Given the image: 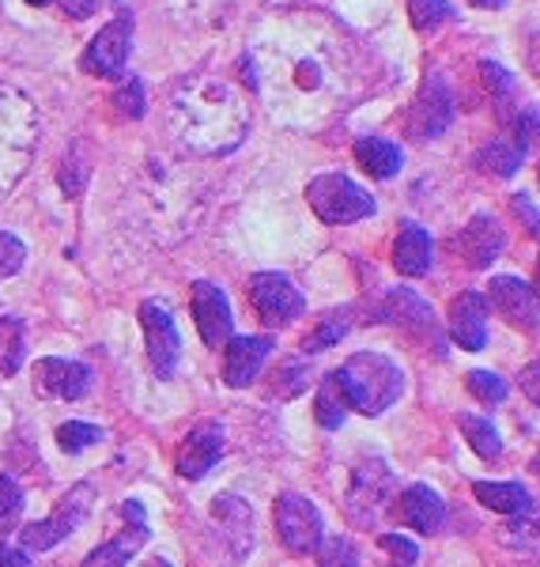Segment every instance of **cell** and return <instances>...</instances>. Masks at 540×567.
Segmentation results:
<instances>
[{"mask_svg":"<svg viewBox=\"0 0 540 567\" xmlns=\"http://www.w3.org/2000/svg\"><path fill=\"white\" fill-rule=\"evenodd\" d=\"M344 401L363 416L386 413L393 401L405 393V374L382 352H355L341 371H333Z\"/></svg>","mask_w":540,"mask_h":567,"instance_id":"1","label":"cell"},{"mask_svg":"<svg viewBox=\"0 0 540 567\" xmlns=\"http://www.w3.org/2000/svg\"><path fill=\"white\" fill-rule=\"evenodd\" d=\"M307 200L322 224H355L374 213V197L347 175H318L307 186Z\"/></svg>","mask_w":540,"mask_h":567,"instance_id":"2","label":"cell"},{"mask_svg":"<svg viewBox=\"0 0 540 567\" xmlns=\"http://www.w3.org/2000/svg\"><path fill=\"white\" fill-rule=\"evenodd\" d=\"M397 492V477L382 458H367L355 465L352 488H347V515L355 526H374L386 511V503Z\"/></svg>","mask_w":540,"mask_h":567,"instance_id":"3","label":"cell"},{"mask_svg":"<svg viewBox=\"0 0 540 567\" xmlns=\"http://www.w3.org/2000/svg\"><path fill=\"white\" fill-rule=\"evenodd\" d=\"M91 503H95V492H91V484H80V488H72L69 496L61 499L58 507H53L50 518H42V523H34V526H23V548H27V553H50L53 545H61L72 534V529L84 523Z\"/></svg>","mask_w":540,"mask_h":567,"instance_id":"4","label":"cell"},{"mask_svg":"<svg viewBox=\"0 0 540 567\" xmlns=\"http://www.w3.org/2000/svg\"><path fill=\"white\" fill-rule=\"evenodd\" d=\"M250 299H253V310H258V318L269 329L291 326L307 310L303 291H299L295 284L283 277V272H258V277L250 280Z\"/></svg>","mask_w":540,"mask_h":567,"instance_id":"5","label":"cell"},{"mask_svg":"<svg viewBox=\"0 0 540 567\" xmlns=\"http://www.w3.org/2000/svg\"><path fill=\"white\" fill-rule=\"evenodd\" d=\"M277 529H280V542L291 553H318V545L325 537L322 511L307 496H299V492H288V496L277 499Z\"/></svg>","mask_w":540,"mask_h":567,"instance_id":"6","label":"cell"},{"mask_svg":"<svg viewBox=\"0 0 540 567\" xmlns=\"http://www.w3.org/2000/svg\"><path fill=\"white\" fill-rule=\"evenodd\" d=\"M454 122V99L443 76H427V84L419 87L416 103L408 110V136L412 141H435L450 130Z\"/></svg>","mask_w":540,"mask_h":567,"instance_id":"7","label":"cell"},{"mask_svg":"<svg viewBox=\"0 0 540 567\" xmlns=\"http://www.w3.org/2000/svg\"><path fill=\"white\" fill-rule=\"evenodd\" d=\"M488 307L496 310L502 322H510L515 329L537 333L540 329V296L518 277H491L488 284Z\"/></svg>","mask_w":540,"mask_h":567,"instance_id":"8","label":"cell"},{"mask_svg":"<svg viewBox=\"0 0 540 567\" xmlns=\"http://www.w3.org/2000/svg\"><path fill=\"white\" fill-rule=\"evenodd\" d=\"M141 326H144V341H148V360L159 379H170L174 368H178V355H181V337L178 326H174L170 310L163 303H148L141 307Z\"/></svg>","mask_w":540,"mask_h":567,"instance_id":"9","label":"cell"},{"mask_svg":"<svg viewBox=\"0 0 540 567\" xmlns=\"http://www.w3.org/2000/svg\"><path fill=\"white\" fill-rule=\"evenodd\" d=\"M129 42H133V20L129 16H117V20H110L103 31L91 39L84 53V69L106 80H122L125 61H129Z\"/></svg>","mask_w":540,"mask_h":567,"instance_id":"10","label":"cell"},{"mask_svg":"<svg viewBox=\"0 0 540 567\" xmlns=\"http://www.w3.org/2000/svg\"><path fill=\"white\" fill-rule=\"evenodd\" d=\"M194 318L200 329V341H205L208 349H219V344L231 341V333H235L231 303H227V296L216 284H208V280L194 284Z\"/></svg>","mask_w":540,"mask_h":567,"instance_id":"11","label":"cell"},{"mask_svg":"<svg viewBox=\"0 0 540 567\" xmlns=\"http://www.w3.org/2000/svg\"><path fill=\"white\" fill-rule=\"evenodd\" d=\"M34 386L45 398H61V401H80L91 386V368L80 360H58V355H45L34 368Z\"/></svg>","mask_w":540,"mask_h":567,"instance_id":"12","label":"cell"},{"mask_svg":"<svg viewBox=\"0 0 540 567\" xmlns=\"http://www.w3.org/2000/svg\"><path fill=\"white\" fill-rule=\"evenodd\" d=\"M219 458H224V427H219L216 420H205V424H197L194 432L186 435V443H181L178 473L186 481H200Z\"/></svg>","mask_w":540,"mask_h":567,"instance_id":"13","label":"cell"},{"mask_svg":"<svg viewBox=\"0 0 540 567\" xmlns=\"http://www.w3.org/2000/svg\"><path fill=\"white\" fill-rule=\"evenodd\" d=\"M393 511H397L401 523L419 529V534H438V529L446 526V503L432 484H408V488L393 499Z\"/></svg>","mask_w":540,"mask_h":567,"instance_id":"14","label":"cell"},{"mask_svg":"<svg viewBox=\"0 0 540 567\" xmlns=\"http://www.w3.org/2000/svg\"><path fill=\"white\" fill-rule=\"evenodd\" d=\"M450 337L465 352H480L488 344V299L480 291H461L450 303Z\"/></svg>","mask_w":540,"mask_h":567,"instance_id":"15","label":"cell"},{"mask_svg":"<svg viewBox=\"0 0 540 567\" xmlns=\"http://www.w3.org/2000/svg\"><path fill=\"white\" fill-rule=\"evenodd\" d=\"M502 246H507V231H502V224L496 216L480 213V216L469 219V227H465L461 239H457V254H461L472 269H488V265L502 254Z\"/></svg>","mask_w":540,"mask_h":567,"instance_id":"16","label":"cell"},{"mask_svg":"<svg viewBox=\"0 0 540 567\" xmlns=\"http://www.w3.org/2000/svg\"><path fill=\"white\" fill-rule=\"evenodd\" d=\"M269 352H272V337H231L227 341V363H224L227 386L242 390L250 382H258Z\"/></svg>","mask_w":540,"mask_h":567,"instance_id":"17","label":"cell"},{"mask_svg":"<svg viewBox=\"0 0 540 567\" xmlns=\"http://www.w3.org/2000/svg\"><path fill=\"white\" fill-rule=\"evenodd\" d=\"M386 318L397 326H405L412 337H424V341H438V322H435V310L408 288L390 291L386 299Z\"/></svg>","mask_w":540,"mask_h":567,"instance_id":"18","label":"cell"},{"mask_svg":"<svg viewBox=\"0 0 540 567\" xmlns=\"http://www.w3.org/2000/svg\"><path fill=\"white\" fill-rule=\"evenodd\" d=\"M472 496L491 507L496 515L507 518H526L533 515V496L521 481H476L472 484Z\"/></svg>","mask_w":540,"mask_h":567,"instance_id":"19","label":"cell"},{"mask_svg":"<svg viewBox=\"0 0 540 567\" xmlns=\"http://www.w3.org/2000/svg\"><path fill=\"white\" fill-rule=\"evenodd\" d=\"M432 258H435L432 235L419 224H412V219L401 224V235H397V243H393V265H397V272H405V277H424V272L432 269Z\"/></svg>","mask_w":540,"mask_h":567,"instance_id":"20","label":"cell"},{"mask_svg":"<svg viewBox=\"0 0 540 567\" xmlns=\"http://www.w3.org/2000/svg\"><path fill=\"white\" fill-rule=\"evenodd\" d=\"M212 515H216V523L227 529V542L235 545V553L238 556L250 553L253 548V511L246 507L242 499L224 496V499L212 503Z\"/></svg>","mask_w":540,"mask_h":567,"instance_id":"21","label":"cell"},{"mask_svg":"<svg viewBox=\"0 0 540 567\" xmlns=\"http://www.w3.org/2000/svg\"><path fill=\"white\" fill-rule=\"evenodd\" d=\"M148 523L136 526V523H125V534H117L114 542L98 545L95 553L87 556L80 567H125L133 560L136 553H141V545H148Z\"/></svg>","mask_w":540,"mask_h":567,"instance_id":"22","label":"cell"},{"mask_svg":"<svg viewBox=\"0 0 540 567\" xmlns=\"http://www.w3.org/2000/svg\"><path fill=\"white\" fill-rule=\"evenodd\" d=\"M355 159H360V167L367 171L374 178H393L401 171V163H405V155L393 141H382V136H363V141H355Z\"/></svg>","mask_w":540,"mask_h":567,"instance_id":"23","label":"cell"},{"mask_svg":"<svg viewBox=\"0 0 540 567\" xmlns=\"http://www.w3.org/2000/svg\"><path fill=\"white\" fill-rule=\"evenodd\" d=\"M457 427H461V435L469 439L476 458H484V462L502 458V435L496 432V424H491V420H484L476 413H461V416H457Z\"/></svg>","mask_w":540,"mask_h":567,"instance_id":"24","label":"cell"},{"mask_svg":"<svg viewBox=\"0 0 540 567\" xmlns=\"http://www.w3.org/2000/svg\"><path fill=\"white\" fill-rule=\"evenodd\" d=\"M314 416L318 424L325 427V432H336V427H344V416H347V401L341 386H336L333 374H325L322 386H318V398H314Z\"/></svg>","mask_w":540,"mask_h":567,"instance_id":"25","label":"cell"},{"mask_svg":"<svg viewBox=\"0 0 540 567\" xmlns=\"http://www.w3.org/2000/svg\"><path fill=\"white\" fill-rule=\"evenodd\" d=\"M521 159H526V152H518L510 141H491V144H484L480 155H476L480 171H488V175H499V178L515 175V171L521 167Z\"/></svg>","mask_w":540,"mask_h":567,"instance_id":"26","label":"cell"},{"mask_svg":"<svg viewBox=\"0 0 540 567\" xmlns=\"http://www.w3.org/2000/svg\"><path fill=\"white\" fill-rule=\"evenodd\" d=\"M480 76H484V87L496 95V103H499V117L502 122H510V110H518L515 106V80H510V72L496 65V61H484L480 65Z\"/></svg>","mask_w":540,"mask_h":567,"instance_id":"27","label":"cell"},{"mask_svg":"<svg viewBox=\"0 0 540 567\" xmlns=\"http://www.w3.org/2000/svg\"><path fill=\"white\" fill-rule=\"evenodd\" d=\"M20 515H23V488L15 484V477L0 473V537H8L20 526Z\"/></svg>","mask_w":540,"mask_h":567,"instance_id":"28","label":"cell"},{"mask_svg":"<svg viewBox=\"0 0 540 567\" xmlns=\"http://www.w3.org/2000/svg\"><path fill=\"white\" fill-rule=\"evenodd\" d=\"M465 386H469L472 398H476V401H484L488 409L502 405V401H507V393H510L507 379H502V374H491V371H469Z\"/></svg>","mask_w":540,"mask_h":567,"instance_id":"29","label":"cell"},{"mask_svg":"<svg viewBox=\"0 0 540 567\" xmlns=\"http://www.w3.org/2000/svg\"><path fill=\"white\" fill-rule=\"evenodd\" d=\"M408 20L416 31H435L446 20H454V4H446V0H408Z\"/></svg>","mask_w":540,"mask_h":567,"instance_id":"30","label":"cell"},{"mask_svg":"<svg viewBox=\"0 0 540 567\" xmlns=\"http://www.w3.org/2000/svg\"><path fill=\"white\" fill-rule=\"evenodd\" d=\"M291 80L303 95H318V91L329 87V65L322 58H299L295 69H291Z\"/></svg>","mask_w":540,"mask_h":567,"instance_id":"31","label":"cell"},{"mask_svg":"<svg viewBox=\"0 0 540 567\" xmlns=\"http://www.w3.org/2000/svg\"><path fill=\"white\" fill-rule=\"evenodd\" d=\"M103 439V432H98L95 424H87V420H69V424L58 427V446L65 454H80L87 451L91 443H98Z\"/></svg>","mask_w":540,"mask_h":567,"instance_id":"32","label":"cell"},{"mask_svg":"<svg viewBox=\"0 0 540 567\" xmlns=\"http://www.w3.org/2000/svg\"><path fill=\"white\" fill-rule=\"evenodd\" d=\"M344 337H347V315H329V318H322V326H318L314 333L303 341V349L322 352V349H329V344L344 341Z\"/></svg>","mask_w":540,"mask_h":567,"instance_id":"33","label":"cell"},{"mask_svg":"<svg viewBox=\"0 0 540 567\" xmlns=\"http://www.w3.org/2000/svg\"><path fill=\"white\" fill-rule=\"evenodd\" d=\"M318 567H360V553L344 537H329L325 545H318Z\"/></svg>","mask_w":540,"mask_h":567,"instance_id":"34","label":"cell"},{"mask_svg":"<svg viewBox=\"0 0 540 567\" xmlns=\"http://www.w3.org/2000/svg\"><path fill=\"white\" fill-rule=\"evenodd\" d=\"M502 542L510 548H540V515L515 518V526L502 529Z\"/></svg>","mask_w":540,"mask_h":567,"instance_id":"35","label":"cell"},{"mask_svg":"<svg viewBox=\"0 0 540 567\" xmlns=\"http://www.w3.org/2000/svg\"><path fill=\"white\" fill-rule=\"evenodd\" d=\"M378 548H382V553H386L397 567H412V564L419 560V545L412 542L408 534H382Z\"/></svg>","mask_w":540,"mask_h":567,"instance_id":"36","label":"cell"},{"mask_svg":"<svg viewBox=\"0 0 540 567\" xmlns=\"http://www.w3.org/2000/svg\"><path fill=\"white\" fill-rule=\"evenodd\" d=\"M27 261V246L12 231H0V280L15 277Z\"/></svg>","mask_w":540,"mask_h":567,"instance_id":"37","label":"cell"},{"mask_svg":"<svg viewBox=\"0 0 540 567\" xmlns=\"http://www.w3.org/2000/svg\"><path fill=\"white\" fill-rule=\"evenodd\" d=\"M114 106L122 110V114H129V117H141L144 114V87H141V80H129V84H122V91L114 95Z\"/></svg>","mask_w":540,"mask_h":567,"instance_id":"38","label":"cell"},{"mask_svg":"<svg viewBox=\"0 0 540 567\" xmlns=\"http://www.w3.org/2000/svg\"><path fill=\"white\" fill-rule=\"evenodd\" d=\"M510 208H515V216H518V219H526V227L540 239V213H537L533 200H529L526 194H515V197H510Z\"/></svg>","mask_w":540,"mask_h":567,"instance_id":"39","label":"cell"},{"mask_svg":"<svg viewBox=\"0 0 540 567\" xmlns=\"http://www.w3.org/2000/svg\"><path fill=\"white\" fill-rule=\"evenodd\" d=\"M521 393H526L533 405H540V360H533L526 371H521Z\"/></svg>","mask_w":540,"mask_h":567,"instance_id":"40","label":"cell"},{"mask_svg":"<svg viewBox=\"0 0 540 567\" xmlns=\"http://www.w3.org/2000/svg\"><path fill=\"white\" fill-rule=\"evenodd\" d=\"M0 567H31V556L12 545H0Z\"/></svg>","mask_w":540,"mask_h":567,"instance_id":"41","label":"cell"},{"mask_svg":"<svg viewBox=\"0 0 540 567\" xmlns=\"http://www.w3.org/2000/svg\"><path fill=\"white\" fill-rule=\"evenodd\" d=\"M61 8H65L72 20H84V16L95 12V0H61Z\"/></svg>","mask_w":540,"mask_h":567,"instance_id":"42","label":"cell"},{"mask_svg":"<svg viewBox=\"0 0 540 567\" xmlns=\"http://www.w3.org/2000/svg\"><path fill=\"white\" fill-rule=\"evenodd\" d=\"M122 518H125V523H136V526H144V507H141V503H122Z\"/></svg>","mask_w":540,"mask_h":567,"instance_id":"43","label":"cell"},{"mask_svg":"<svg viewBox=\"0 0 540 567\" xmlns=\"http://www.w3.org/2000/svg\"><path fill=\"white\" fill-rule=\"evenodd\" d=\"M529 72L540 80V39L533 42V50H529Z\"/></svg>","mask_w":540,"mask_h":567,"instance_id":"44","label":"cell"},{"mask_svg":"<svg viewBox=\"0 0 540 567\" xmlns=\"http://www.w3.org/2000/svg\"><path fill=\"white\" fill-rule=\"evenodd\" d=\"M472 4H476V8H502L507 0H472Z\"/></svg>","mask_w":540,"mask_h":567,"instance_id":"45","label":"cell"},{"mask_svg":"<svg viewBox=\"0 0 540 567\" xmlns=\"http://www.w3.org/2000/svg\"><path fill=\"white\" fill-rule=\"evenodd\" d=\"M148 567H170V564H167V560H152Z\"/></svg>","mask_w":540,"mask_h":567,"instance_id":"46","label":"cell"},{"mask_svg":"<svg viewBox=\"0 0 540 567\" xmlns=\"http://www.w3.org/2000/svg\"><path fill=\"white\" fill-rule=\"evenodd\" d=\"M533 473H537V477H540V454H537V458H533Z\"/></svg>","mask_w":540,"mask_h":567,"instance_id":"47","label":"cell"},{"mask_svg":"<svg viewBox=\"0 0 540 567\" xmlns=\"http://www.w3.org/2000/svg\"><path fill=\"white\" fill-rule=\"evenodd\" d=\"M27 4H39L42 8V4H50V0H27Z\"/></svg>","mask_w":540,"mask_h":567,"instance_id":"48","label":"cell"},{"mask_svg":"<svg viewBox=\"0 0 540 567\" xmlns=\"http://www.w3.org/2000/svg\"><path fill=\"white\" fill-rule=\"evenodd\" d=\"M537 291H540V261H537Z\"/></svg>","mask_w":540,"mask_h":567,"instance_id":"49","label":"cell"},{"mask_svg":"<svg viewBox=\"0 0 540 567\" xmlns=\"http://www.w3.org/2000/svg\"><path fill=\"white\" fill-rule=\"evenodd\" d=\"M537 178H540V167H537Z\"/></svg>","mask_w":540,"mask_h":567,"instance_id":"50","label":"cell"}]
</instances>
